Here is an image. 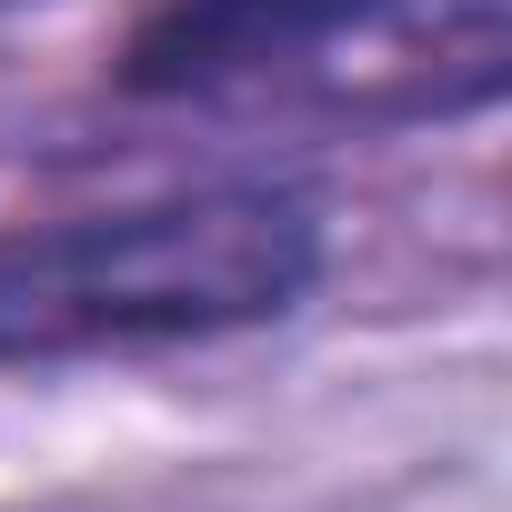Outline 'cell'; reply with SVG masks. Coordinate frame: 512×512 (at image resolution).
<instances>
[{"label":"cell","instance_id":"3","mask_svg":"<svg viewBox=\"0 0 512 512\" xmlns=\"http://www.w3.org/2000/svg\"><path fill=\"white\" fill-rule=\"evenodd\" d=\"M0 11H21V0H0Z\"/></svg>","mask_w":512,"mask_h":512},{"label":"cell","instance_id":"2","mask_svg":"<svg viewBox=\"0 0 512 512\" xmlns=\"http://www.w3.org/2000/svg\"><path fill=\"white\" fill-rule=\"evenodd\" d=\"M502 71L512 0H161L121 51L131 101L332 131L492 111Z\"/></svg>","mask_w":512,"mask_h":512},{"label":"cell","instance_id":"1","mask_svg":"<svg viewBox=\"0 0 512 512\" xmlns=\"http://www.w3.org/2000/svg\"><path fill=\"white\" fill-rule=\"evenodd\" d=\"M322 282V211L272 181H201L121 211L0 231V362H111L231 342L302 312Z\"/></svg>","mask_w":512,"mask_h":512}]
</instances>
